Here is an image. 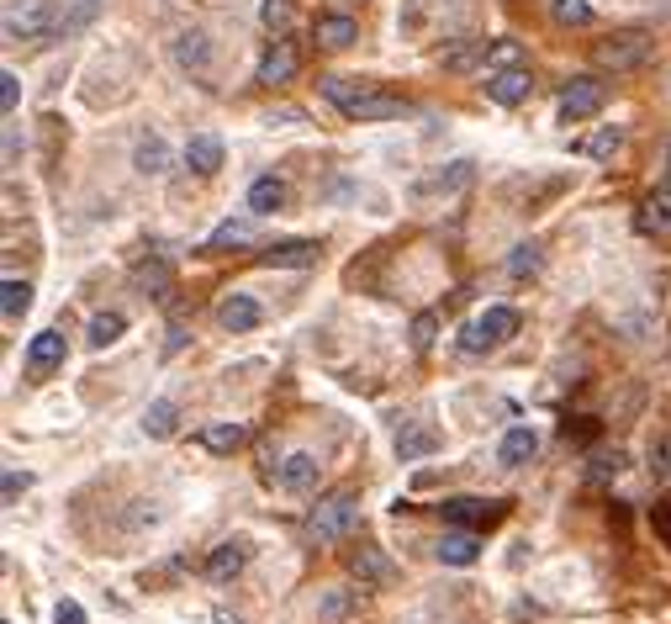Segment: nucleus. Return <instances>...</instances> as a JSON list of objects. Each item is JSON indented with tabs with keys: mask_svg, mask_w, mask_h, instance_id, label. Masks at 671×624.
Returning <instances> with one entry per match:
<instances>
[{
	"mask_svg": "<svg viewBox=\"0 0 671 624\" xmlns=\"http://www.w3.org/2000/svg\"><path fill=\"white\" fill-rule=\"evenodd\" d=\"M354 524H360V492L339 487V492H328V498H318V508H312L307 524H302V535H307V545H339V540L354 535Z\"/></svg>",
	"mask_w": 671,
	"mask_h": 624,
	"instance_id": "1",
	"label": "nucleus"
},
{
	"mask_svg": "<svg viewBox=\"0 0 671 624\" xmlns=\"http://www.w3.org/2000/svg\"><path fill=\"white\" fill-rule=\"evenodd\" d=\"M518 334V312L513 307H487L481 318H471L460 328V350L465 355H487V350H497L502 339H513Z\"/></svg>",
	"mask_w": 671,
	"mask_h": 624,
	"instance_id": "2",
	"label": "nucleus"
},
{
	"mask_svg": "<svg viewBox=\"0 0 671 624\" xmlns=\"http://www.w3.org/2000/svg\"><path fill=\"white\" fill-rule=\"evenodd\" d=\"M592 59H598L603 69H613V75H624V69H640L650 59V32L629 27V32H608V38L592 48Z\"/></svg>",
	"mask_w": 671,
	"mask_h": 624,
	"instance_id": "3",
	"label": "nucleus"
},
{
	"mask_svg": "<svg viewBox=\"0 0 671 624\" xmlns=\"http://www.w3.org/2000/svg\"><path fill=\"white\" fill-rule=\"evenodd\" d=\"M6 38L11 43H43V38H53V22L43 16V0H11V6H6Z\"/></svg>",
	"mask_w": 671,
	"mask_h": 624,
	"instance_id": "4",
	"label": "nucleus"
},
{
	"mask_svg": "<svg viewBox=\"0 0 671 624\" xmlns=\"http://www.w3.org/2000/svg\"><path fill=\"white\" fill-rule=\"evenodd\" d=\"M603 101H608V85H603V80L576 75V80H566V90H561V117H566V122L598 117V112H603Z\"/></svg>",
	"mask_w": 671,
	"mask_h": 624,
	"instance_id": "5",
	"label": "nucleus"
},
{
	"mask_svg": "<svg viewBox=\"0 0 671 624\" xmlns=\"http://www.w3.org/2000/svg\"><path fill=\"white\" fill-rule=\"evenodd\" d=\"M439 513H444V524L481 529V524H497L502 513H508V503H502V498H444Z\"/></svg>",
	"mask_w": 671,
	"mask_h": 624,
	"instance_id": "6",
	"label": "nucleus"
},
{
	"mask_svg": "<svg viewBox=\"0 0 671 624\" xmlns=\"http://www.w3.org/2000/svg\"><path fill=\"white\" fill-rule=\"evenodd\" d=\"M323 260V244L318 238H281V244H270L259 254V265L265 270H312Z\"/></svg>",
	"mask_w": 671,
	"mask_h": 624,
	"instance_id": "7",
	"label": "nucleus"
},
{
	"mask_svg": "<svg viewBox=\"0 0 671 624\" xmlns=\"http://www.w3.org/2000/svg\"><path fill=\"white\" fill-rule=\"evenodd\" d=\"M349 577L360 582V587H391L397 582V566H391V556L386 550H376V545H360V550H349Z\"/></svg>",
	"mask_w": 671,
	"mask_h": 624,
	"instance_id": "8",
	"label": "nucleus"
},
{
	"mask_svg": "<svg viewBox=\"0 0 671 624\" xmlns=\"http://www.w3.org/2000/svg\"><path fill=\"white\" fill-rule=\"evenodd\" d=\"M318 476H323V461L312 450H291L281 466H275V487L281 492H312L318 487Z\"/></svg>",
	"mask_w": 671,
	"mask_h": 624,
	"instance_id": "9",
	"label": "nucleus"
},
{
	"mask_svg": "<svg viewBox=\"0 0 671 624\" xmlns=\"http://www.w3.org/2000/svg\"><path fill=\"white\" fill-rule=\"evenodd\" d=\"M27 376L32 381H43V376H53L64 365V328H43V334H37L32 344H27Z\"/></svg>",
	"mask_w": 671,
	"mask_h": 624,
	"instance_id": "10",
	"label": "nucleus"
},
{
	"mask_svg": "<svg viewBox=\"0 0 671 624\" xmlns=\"http://www.w3.org/2000/svg\"><path fill=\"white\" fill-rule=\"evenodd\" d=\"M487 96L497 106H518V101H529L534 96V75L524 64H513V69H487Z\"/></svg>",
	"mask_w": 671,
	"mask_h": 624,
	"instance_id": "11",
	"label": "nucleus"
},
{
	"mask_svg": "<svg viewBox=\"0 0 671 624\" xmlns=\"http://www.w3.org/2000/svg\"><path fill=\"white\" fill-rule=\"evenodd\" d=\"M259 318H265V307H259L249 291H228V297L217 302V323L228 328V334H249V328H259Z\"/></svg>",
	"mask_w": 671,
	"mask_h": 624,
	"instance_id": "12",
	"label": "nucleus"
},
{
	"mask_svg": "<svg viewBox=\"0 0 671 624\" xmlns=\"http://www.w3.org/2000/svg\"><path fill=\"white\" fill-rule=\"evenodd\" d=\"M296 75V43L291 38H275L270 48H265V59H259V69H254V85H286Z\"/></svg>",
	"mask_w": 671,
	"mask_h": 624,
	"instance_id": "13",
	"label": "nucleus"
},
{
	"mask_svg": "<svg viewBox=\"0 0 671 624\" xmlns=\"http://www.w3.org/2000/svg\"><path fill=\"white\" fill-rule=\"evenodd\" d=\"M249 556H254V545H249L244 535L222 540V545L212 550V556H207V577H212V582H233V577L249 566Z\"/></svg>",
	"mask_w": 671,
	"mask_h": 624,
	"instance_id": "14",
	"label": "nucleus"
},
{
	"mask_svg": "<svg viewBox=\"0 0 671 624\" xmlns=\"http://www.w3.org/2000/svg\"><path fill=\"white\" fill-rule=\"evenodd\" d=\"M344 117H354V122H391V117H407V101L402 96H386V90H365V96L354 101Z\"/></svg>",
	"mask_w": 671,
	"mask_h": 624,
	"instance_id": "15",
	"label": "nucleus"
},
{
	"mask_svg": "<svg viewBox=\"0 0 671 624\" xmlns=\"http://www.w3.org/2000/svg\"><path fill=\"white\" fill-rule=\"evenodd\" d=\"M434 556H439L444 566H476V556H481V535H476V529H450V535H439Z\"/></svg>",
	"mask_w": 671,
	"mask_h": 624,
	"instance_id": "16",
	"label": "nucleus"
},
{
	"mask_svg": "<svg viewBox=\"0 0 671 624\" xmlns=\"http://www.w3.org/2000/svg\"><path fill=\"white\" fill-rule=\"evenodd\" d=\"M635 228H640L645 238H661V233H671V186L650 191V196L640 201V217H635Z\"/></svg>",
	"mask_w": 671,
	"mask_h": 624,
	"instance_id": "17",
	"label": "nucleus"
},
{
	"mask_svg": "<svg viewBox=\"0 0 671 624\" xmlns=\"http://www.w3.org/2000/svg\"><path fill=\"white\" fill-rule=\"evenodd\" d=\"M175 59H180V69H191V75H207V69H212V38H207V32H180V38H175Z\"/></svg>",
	"mask_w": 671,
	"mask_h": 624,
	"instance_id": "18",
	"label": "nucleus"
},
{
	"mask_svg": "<svg viewBox=\"0 0 671 624\" xmlns=\"http://www.w3.org/2000/svg\"><path fill=\"white\" fill-rule=\"evenodd\" d=\"M185 164H191L196 175H217L222 170V138L217 133H196L185 143Z\"/></svg>",
	"mask_w": 671,
	"mask_h": 624,
	"instance_id": "19",
	"label": "nucleus"
},
{
	"mask_svg": "<svg viewBox=\"0 0 671 624\" xmlns=\"http://www.w3.org/2000/svg\"><path fill=\"white\" fill-rule=\"evenodd\" d=\"M434 450H439V434L428 424H413V429L397 434V461L402 466H413V461H423V455H434Z\"/></svg>",
	"mask_w": 671,
	"mask_h": 624,
	"instance_id": "20",
	"label": "nucleus"
},
{
	"mask_svg": "<svg viewBox=\"0 0 671 624\" xmlns=\"http://www.w3.org/2000/svg\"><path fill=\"white\" fill-rule=\"evenodd\" d=\"M354 38H360L354 16H318V27H312V43L318 48H349Z\"/></svg>",
	"mask_w": 671,
	"mask_h": 624,
	"instance_id": "21",
	"label": "nucleus"
},
{
	"mask_svg": "<svg viewBox=\"0 0 671 624\" xmlns=\"http://www.w3.org/2000/svg\"><path fill=\"white\" fill-rule=\"evenodd\" d=\"M534 450H539V434L529 424H513L502 434V466H524V461H534Z\"/></svg>",
	"mask_w": 671,
	"mask_h": 624,
	"instance_id": "22",
	"label": "nucleus"
},
{
	"mask_svg": "<svg viewBox=\"0 0 671 624\" xmlns=\"http://www.w3.org/2000/svg\"><path fill=\"white\" fill-rule=\"evenodd\" d=\"M175 424H180V408L170 397H159V402H148V408H143V434L148 439H170Z\"/></svg>",
	"mask_w": 671,
	"mask_h": 624,
	"instance_id": "23",
	"label": "nucleus"
},
{
	"mask_svg": "<svg viewBox=\"0 0 671 624\" xmlns=\"http://www.w3.org/2000/svg\"><path fill=\"white\" fill-rule=\"evenodd\" d=\"M286 207V186L275 175H265V180H254L249 186V212L254 217H270V212H281Z\"/></svg>",
	"mask_w": 671,
	"mask_h": 624,
	"instance_id": "24",
	"label": "nucleus"
},
{
	"mask_svg": "<svg viewBox=\"0 0 671 624\" xmlns=\"http://www.w3.org/2000/svg\"><path fill=\"white\" fill-rule=\"evenodd\" d=\"M127 334V318L122 312H96V318H90V328H85V344L90 350H106V344H117Z\"/></svg>",
	"mask_w": 671,
	"mask_h": 624,
	"instance_id": "25",
	"label": "nucleus"
},
{
	"mask_svg": "<svg viewBox=\"0 0 671 624\" xmlns=\"http://www.w3.org/2000/svg\"><path fill=\"white\" fill-rule=\"evenodd\" d=\"M170 265L164 260H143L138 270H133V291H148V297H164V291H170Z\"/></svg>",
	"mask_w": 671,
	"mask_h": 624,
	"instance_id": "26",
	"label": "nucleus"
},
{
	"mask_svg": "<svg viewBox=\"0 0 671 624\" xmlns=\"http://www.w3.org/2000/svg\"><path fill=\"white\" fill-rule=\"evenodd\" d=\"M201 445H207L212 455H233L238 445H244V424H207L201 429Z\"/></svg>",
	"mask_w": 671,
	"mask_h": 624,
	"instance_id": "27",
	"label": "nucleus"
},
{
	"mask_svg": "<svg viewBox=\"0 0 671 624\" xmlns=\"http://www.w3.org/2000/svg\"><path fill=\"white\" fill-rule=\"evenodd\" d=\"M27 307H32V286L27 281H11L0 286V312H6V323H16V318H27Z\"/></svg>",
	"mask_w": 671,
	"mask_h": 624,
	"instance_id": "28",
	"label": "nucleus"
},
{
	"mask_svg": "<svg viewBox=\"0 0 671 624\" xmlns=\"http://www.w3.org/2000/svg\"><path fill=\"white\" fill-rule=\"evenodd\" d=\"M539 265H545V249H539L534 238H529V244H513V254H508V275H513V281H529Z\"/></svg>",
	"mask_w": 671,
	"mask_h": 624,
	"instance_id": "29",
	"label": "nucleus"
},
{
	"mask_svg": "<svg viewBox=\"0 0 671 624\" xmlns=\"http://www.w3.org/2000/svg\"><path fill=\"white\" fill-rule=\"evenodd\" d=\"M254 238V217H228L212 238H207V249H228V244H249Z\"/></svg>",
	"mask_w": 671,
	"mask_h": 624,
	"instance_id": "30",
	"label": "nucleus"
},
{
	"mask_svg": "<svg viewBox=\"0 0 671 624\" xmlns=\"http://www.w3.org/2000/svg\"><path fill=\"white\" fill-rule=\"evenodd\" d=\"M481 59H487V43L476 38H460L455 48H444V69H476Z\"/></svg>",
	"mask_w": 671,
	"mask_h": 624,
	"instance_id": "31",
	"label": "nucleus"
},
{
	"mask_svg": "<svg viewBox=\"0 0 671 624\" xmlns=\"http://www.w3.org/2000/svg\"><path fill=\"white\" fill-rule=\"evenodd\" d=\"M133 164L143 175H164V164H170V149H164V138H143L138 143V154H133Z\"/></svg>",
	"mask_w": 671,
	"mask_h": 624,
	"instance_id": "32",
	"label": "nucleus"
},
{
	"mask_svg": "<svg viewBox=\"0 0 671 624\" xmlns=\"http://www.w3.org/2000/svg\"><path fill=\"white\" fill-rule=\"evenodd\" d=\"M550 16L561 27H587L592 22V0H550Z\"/></svg>",
	"mask_w": 671,
	"mask_h": 624,
	"instance_id": "33",
	"label": "nucleus"
},
{
	"mask_svg": "<svg viewBox=\"0 0 671 624\" xmlns=\"http://www.w3.org/2000/svg\"><path fill=\"white\" fill-rule=\"evenodd\" d=\"M365 90H376V85H365V80H323V96H328L333 106H344V112L365 96Z\"/></svg>",
	"mask_w": 671,
	"mask_h": 624,
	"instance_id": "34",
	"label": "nucleus"
},
{
	"mask_svg": "<svg viewBox=\"0 0 671 624\" xmlns=\"http://www.w3.org/2000/svg\"><path fill=\"white\" fill-rule=\"evenodd\" d=\"M465 180H471V164H450V175H434V180H423L418 186V196H434V191H455V186H465Z\"/></svg>",
	"mask_w": 671,
	"mask_h": 624,
	"instance_id": "35",
	"label": "nucleus"
},
{
	"mask_svg": "<svg viewBox=\"0 0 671 624\" xmlns=\"http://www.w3.org/2000/svg\"><path fill=\"white\" fill-rule=\"evenodd\" d=\"M434 339H439V318H434V312H418V318H413V350L428 355V350H434Z\"/></svg>",
	"mask_w": 671,
	"mask_h": 624,
	"instance_id": "36",
	"label": "nucleus"
},
{
	"mask_svg": "<svg viewBox=\"0 0 671 624\" xmlns=\"http://www.w3.org/2000/svg\"><path fill=\"white\" fill-rule=\"evenodd\" d=\"M624 471V450H598L592 455V482H608V476Z\"/></svg>",
	"mask_w": 671,
	"mask_h": 624,
	"instance_id": "37",
	"label": "nucleus"
},
{
	"mask_svg": "<svg viewBox=\"0 0 671 624\" xmlns=\"http://www.w3.org/2000/svg\"><path fill=\"white\" fill-rule=\"evenodd\" d=\"M259 22H265L270 32H286V22H291V0H265V6H259Z\"/></svg>",
	"mask_w": 671,
	"mask_h": 624,
	"instance_id": "38",
	"label": "nucleus"
},
{
	"mask_svg": "<svg viewBox=\"0 0 671 624\" xmlns=\"http://www.w3.org/2000/svg\"><path fill=\"white\" fill-rule=\"evenodd\" d=\"M619 143H624L619 127H603V133L587 143V154H592V159H613V154H619Z\"/></svg>",
	"mask_w": 671,
	"mask_h": 624,
	"instance_id": "39",
	"label": "nucleus"
},
{
	"mask_svg": "<svg viewBox=\"0 0 671 624\" xmlns=\"http://www.w3.org/2000/svg\"><path fill=\"white\" fill-rule=\"evenodd\" d=\"M16 101H22V80H16L11 69H6V75H0V112L11 117V112H16Z\"/></svg>",
	"mask_w": 671,
	"mask_h": 624,
	"instance_id": "40",
	"label": "nucleus"
},
{
	"mask_svg": "<svg viewBox=\"0 0 671 624\" xmlns=\"http://www.w3.org/2000/svg\"><path fill=\"white\" fill-rule=\"evenodd\" d=\"M27 487H32V476H27V471H6V482H0V498H6V508L22 498Z\"/></svg>",
	"mask_w": 671,
	"mask_h": 624,
	"instance_id": "41",
	"label": "nucleus"
},
{
	"mask_svg": "<svg viewBox=\"0 0 671 624\" xmlns=\"http://www.w3.org/2000/svg\"><path fill=\"white\" fill-rule=\"evenodd\" d=\"M53 624H85V609L74 598H59L53 603Z\"/></svg>",
	"mask_w": 671,
	"mask_h": 624,
	"instance_id": "42",
	"label": "nucleus"
},
{
	"mask_svg": "<svg viewBox=\"0 0 671 624\" xmlns=\"http://www.w3.org/2000/svg\"><path fill=\"white\" fill-rule=\"evenodd\" d=\"M492 64H497V69H513V64H518V43H508V38L492 43Z\"/></svg>",
	"mask_w": 671,
	"mask_h": 624,
	"instance_id": "43",
	"label": "nucleus"
},
{
	"mask_svg": "<svg viewBox=\"0 0 671 624\" xmlns=\"http://www.w3.org/2000/svg\"><path fill=\"white\" fill-rule=\"evenodd\" d=\"M185 339H191V328L175 318V323H170V339H164V355H180V350H185Z\"/></svg>",
	"mask_w": 671,
	"mask_h": 624,
	"instance_id": "44",
	"label": "nucleus"
},
{
	"mask_svg": "<svg viewBox=\"0 0 671 624\" xmlns=\"http://www.w3.org/2000/svg\"><path fill=\"white\" fill-rule=\"evenodd\" d=\"M349 609H354V598H344L339 587H333V598H323V614H328V619H339V614H349Z\"/></svg>",
	"mask_w": 671,
	"mask_h": 624,
	"instance_id": "45",
	"label": "nucleus"
},
{
	"mask_svg": "<svg viewBox=\"0 0 671 624\" xmlns=\"http://www.w3.org/2000/svg\"><path fill=\"white\" fill-rule=\"evenodd\" d=\"M16 164V127H6V170Z\"/></svg>",
	"mask_w": 671,
	"mask_h": 624,
	"instance_id": "46",
	"label": "nucleus"
},
{
	"mask_svg": "<svg viewBox=\"0 0 671 624\" xmlns=\"http://www.w3.org/2000/svg\"><path fill=\"white\" fill-rule=\"evenodd\" d=\"M661 186H671V149H666V175H661Z\"/></svg>",
	"mask_w": 671,
	"mask_h": 624,
	"instance_id": "47",
	"label": "nucleus"
},
{
	"mask_svg": "<svg viewBox=\"0 0 671 624\" xmlns=\"http://www.w3.org/2000/svg\"><path fill=\"white\" fill-rule=\"evenodd\" d=\"M217 624H238V619H233V614H217Z\"/></svg>",
	"mask_w": 671,
	"mask_h": 624,
	"instance_id": "48",
	"label": "nucleus"
}]
</instances>
